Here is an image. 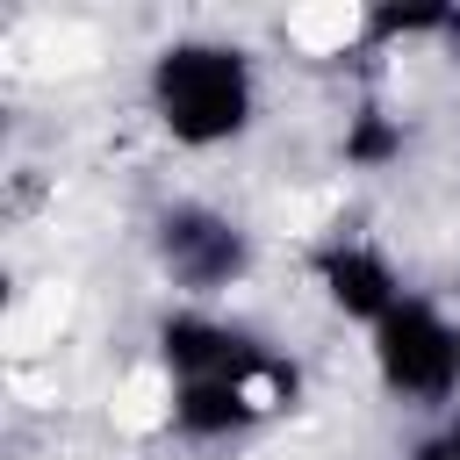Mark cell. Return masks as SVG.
<instances>
[{"mask_svg": "<svg viewBox=\"0 0 460 460\" xmlns=\"http://www.w3.org/2000/svg\"><path fill=\"white\" fill-rule=\"evenodd\" d=\"M151 108L194 151L230 144L252 122V65L230 43H172L151 65Z\"/></svg>", "mask_w": 460, "mask_h": 460, "instance_id": "obj_1", "label": "cell"}, {"mask_svg": "<svg viewBox=\"0 0 460 460\" xmlns=\"http://www.w3.org/2000/svg\"><path fill=\"white\" fill-rule=\"evenodd\" d=\"M374 367L395 395L438 402L460 388V331L431 309V302H395L374 323Z\"/></svg>", "mask_w": 460, "mask_h": 460, "instance_id": "obj_2", "label": "cell"}, {"mask_svg": "<svg viewBox=\"0 0 460 460\" xmlns=\"http://www.w3.org/2000/svg\"><path fill=\"white\" fill-rule=\"evenodd\" d=\"M158 252H165V266H172V280H187V288H230L237 273H244V237L223 223V216H208V208H172L165 223H158Z\"/></svg>", "mask_w": 460, "mask_h": 460, "instance_id": "obj_3", "label": "cell"}, {"mask_svg": "<svg viewBox=\"0 0 460 460\" xmlns=\"http://www.w3.org/2000/svg\"><path fill=\"white\" fill-rule=\"evenodd\" d=\"M316 280H323V295H331L345 316H367V323H381V316L402 302L388 259L367 252V244H331V252H316Z\"/></svg>", "mask_w": 460, "mask_h": 460, "instance_id": "obj_4", "label": "cell"}, {"mask_svg": "<svg viewBox=\"0 0 460 460\" xmlns=\"http://www.w3.org/2000/svg\"><path fill=\"white\" fill-rule=\"evenodd\" d=\"M252 417H266L252 381H180V395H172V424L187 438H230Z\"/></svg>", "mask_w": 460, "mask_h": 460, "instance_id": "obj_5", "label": "cell"}, {"mask_svg": "<svg viewBox=\"0 0 460 460\" xmlns=\"http://www.w3.org/2000/svg\"><path fill=\"white\" fill-rule=\"evenodd\" d=\"M446 22H453V7H438V0H417V7H374V14H367L374 36H446Z\"/></svg>", "mask_w": 460, "mask_h": 460, "instance_id": "obj_6", "label": "cell"}, {"mask_svg": "<svg viewBox=\"0 0 460 460\" xmlns=\"http://www.w3.org/2000/svg\"><path fill=\"white\" fill-rule=\"evenodd\" d=\"M395 151H402V129H395L388 115H359V122L345 129V158H352V165H388Z\"/></svg>", "mask_w": 460, "mask_h": 460, "instance_id": "obj_7", "label": "cell"}]
</instances>
